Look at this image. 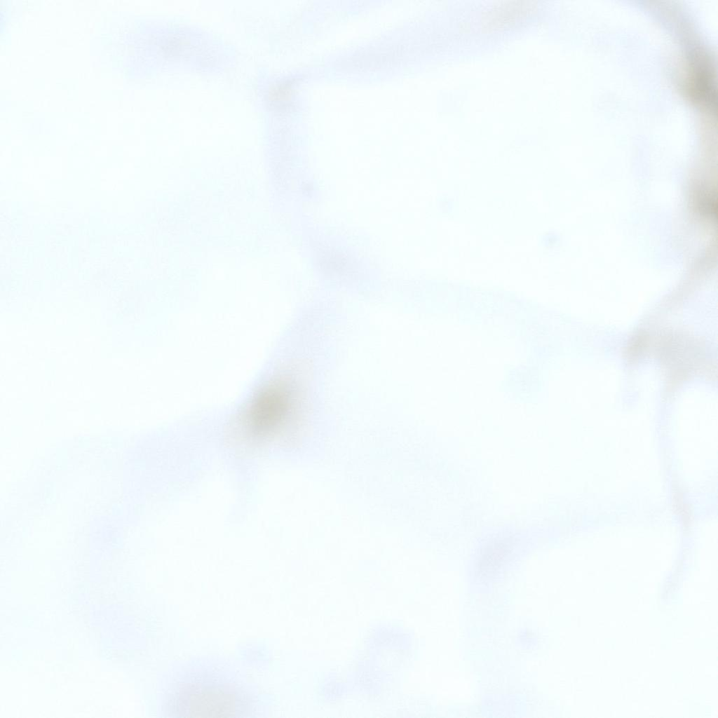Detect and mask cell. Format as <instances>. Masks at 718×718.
Instances as JSON below:
<instances>
[{
    "instance_id": "2",
    "label": "cell",
    "mask_w": 718,
    "mask_h": 718,
    "mask_svg": "<svg viewBox=\"0 0 718 718\" xmlns=\"http://www.w3.org/2000/svg\"><path fill=\"white\" fill-rule=\"evenodd\" d=\"M289 404L287 392L283 388L270 387L255 399L251 407L250 421L257 429L270 428L283 419Z\"/></svg>"
},
{
    "instance_id": "1",
    "label": "cell",
    "mask_w": 718,
    "mask_h": 718,
    "mask_svg": "<svg viewBox=\"0 0 718 718\" xmlns=\"http://www.w3.org/2000/svg\"><path fill=\"white\" fill-rule=\"evenodd\" d=\"M204 668L184 670L174 679L172 712L180 717H227L251 711L253 696L241 679L215 667Z\"/></svg>"
}]
</instances>
